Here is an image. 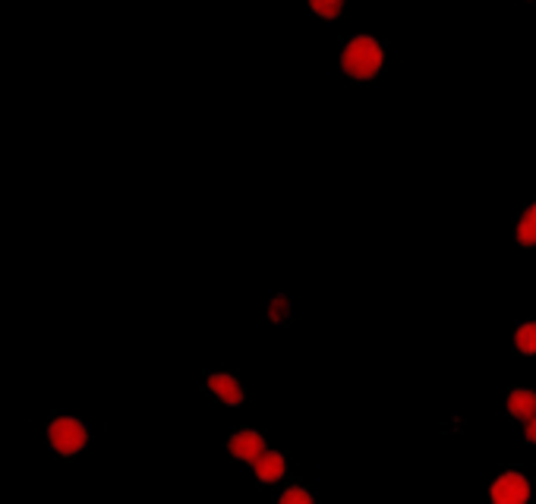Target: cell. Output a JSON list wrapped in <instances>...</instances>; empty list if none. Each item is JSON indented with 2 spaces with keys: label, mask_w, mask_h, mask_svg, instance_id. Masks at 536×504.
I'll return each instance as SVG.
<instances>
[{
  "label": "cell",
  "mask_w": 536,
  "mask_h": 504,
  "mask_svg": "<svg viewBox=\"0 0 536 504\" xmlns=\"http://www.w3.org/2000/svg\"><path fill=\"white\" fill-rule=\"evenodd\" d=\"M524 438H527V445H536V416L524 423Z\"/></svg>",
  "instance_id": "12"
},
{
  "label": "cell",
  "mask_w": 536,
  "mask_h": 504,
  "mask_svg": "<svg viewBox=\"0 0 536 504\" xmlns=\"http://www.w3.org/2000/svg\"><path fill=\"white\" fill-rule=\"evenodd\" d=\"M514 350L521 356H536V322H524L514 328Z\"/></svg>",
  "instance_id": "9"
},
{
  "label": "cell",
  "mask_w": 536,
  "mask_h": 504,
  "mask_svg": "<svg viewBox=\"0 0 536 504\" xmlns=\"http://www.w3.org/2000/svg\"><path fill=\"white\" fill-rule=\"evenodd\" d=\"M530 4H533V0H530Z\"/></svg>",
  "instance_id": "13"
},
{
  "label": "cell",
  "mask_w": 536,
  "mask_h": 504,
  "mask_svg": "<svg viewBox=\"0 0 536 504\" xmlns=\"http://www.w3.org/2000/svg\"><path fill=\"white\" fill-rule=\"evenodd\" d=\"M309 10L322 19H338L344 10V0H309Z\"/></svg>",
  "instance_id": "10"
},
{
  "label": "cell",
  "mask_w": 536,
  "mask_h": 504,
  "mask_svg": "<svg viewBox=\"0 0 536 504\" xmlns=\"http://www.w3.org/2000/svg\"><path fill=\"white\" fill-rule=\"evenodd\" d=\"M530 495V479L521 470H505L489 486V504H530Z\"/></svg>",
  "instance_id": "3"
},
{
  "label": "cell",
  "mask_w": 536,
  "mask_h": 504,
  "mask_svg": "<svg viewBox=\"0 0 536 504\" xmlns=\"http://www.w3.org/2000/svg\"><path fill=\"white\" fill-rule=\"evenodd\" d=\"M228 451L237 457V460H246V464H256V460L268 451L265 448V438L256 432V429H240L228 438Z\"/></svg>",
  "instance_id": "4"
},
{
  "label": "cell",
  "mask_w": 536,
  "mask_h": 504,
  "mask_svg": "<svg viewBox=\"0 0 536 504\" xmlns=\"http://www.w3.org/2000/svg\"><path fill=\"white\" fill-rule=\"evenodd\" d=\"M48 445L51 451L64 454V457H73L79 451H86L89 445V429L86 423H79L76 416H57L54 423L48 426Z\"/></svg>",
  "instance_id": "2"
},
{
  "label": "cell",
  "mask_w": 536,
  "mask_h": 504,
  "mask_svg": "<svg viewBox=\"0 0 536 504\" xmlns=\"http://www.w3.org/2000/svg\"><path fill=\"white\" fill-rule=\"evenodd\" d=\"M278 504H316V498L309 495L303 486H291V489H287V492L278 498Z\"/></svg>",
  "instance_id": "11"
},
{
  "label": "cell",
  "mask_w": 536,
  "mask_h": 504,
  "mask_svg": "<svg viewBox=\"0 0 536 504\" xmlns=\"http://www.w3.org/2000/svg\"><path fill=\"white\" fill-rule=\"evenodd\" d=\"M514 243L524 246V249H536V202H530L518 224H514Z\"/></svg>",
  "instance_id": "8"
},
{
  "label": "cell",
  "mask_w": 536,
  "mask_h": 504,
  "mask_svg": "<svg viewBox=\"0 0 536 504\" xmlns=\"http://www.w3.org/2000/svg\"><path fill=\"white\" fill-rule=\"evenodd\" d=\"M253 473L259 482H281V476L287 473V457L278 451H265L253 464Z\"/></svg>",
  "instance_id": "7"
},
{
  "label": "cell",
  "mask_w": 536,
  "mask_h": 504,
  "mask_svg": "<svg viewBox=\"0 0 536 504\" xmlns=\"http://www.w3.org/2000/svg\"><path fill=\"white\" fill-rule=\"evenodd\" d=\"M209 391L218 397L221 404H228V407H240L243 404V385L237 382L231 372H212L209 375Z\"/></svg>",
  "instance_id": "5"
},
{
  "label": "cell",
  "mask_w": 536,
  "mask_h": 504,
  "mask_svg": "<svg viewBox=\"0 0 536 504\" xmlns=\"http://www.w3.org/2000/svg\"><path fill=\"white\" fill-rule=\"evenodd\" d=\"M505 410H508L511 419H521V423H527V419L536 416V391L533 388H514L505 397Z\"/></svg>",
  "instance_id": "6"
},
{
  "label": "cell",
  "mask_w": 536,
  "mask_h": 504,
  "mask_svg": "<svg viewBox=\"0 0 536 504\" xmlns=\"http://www.w3.org/2000/svg\"><path fill=\"white\" fill-rule=\"evenodd\" d=\"M385 67V48L373 35H354L341 51V73L354 82L376 79Z\"/></svg>",
  "instance_id": "1"
}]
</instances>
